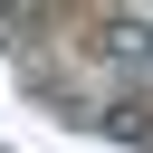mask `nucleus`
Segmentation results:
<instances>
[{
  "instance_id": "nucleus-1",
  "label": "nucleus",
  "mask_w": 153,
  "mask_h": 153,
  "mask_svg": "<svg viewBox=\"0 0 153 153\" xmlns=\"http://www.w3.org/2000/svg\"><path fill=\"white\" fill-rule=\"evenodd\" d=\"M96 57H105L115 76H143V67H153V19H124V10L96 19Z\"/></svg>"
},
{
  "instance_id": "nucleus-2",
  "label": "nucleus",
  "mask_w": 153,
  "mask_h": 153,
  "mask_svg": "<svg viewBox=\"0 0 153 153\" xmlns=\"http://www.w3.org/2000/svg\"><path fill=\"white\" fill-rule=\"evenodd\" d=\"M86 124H96V134H115V143H143V153H153V105H143V96H115V105H86Z\"/></svg>"
}]
</instances>
